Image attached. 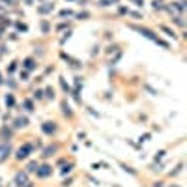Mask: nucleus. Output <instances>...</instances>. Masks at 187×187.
Segmentation results:
<instances>
[{
    "mask_svg": "<svg viewBox=\"0 0 187 187\" xmlns=\"http://www.w3.org/2000/svg\"><path fill=\"white\" fill-rule=\"evenodd\" d=\"M15 184H17V187L28 185V174H26V172H19V174L15 176Z\"/></svg>",
    "mask_w": 187,
    "mask_h": 187,
    "instance_id": "f03ea898",
    "label": "nucleus"
},
{
    "mask_svg": "<svg viewBox=\"0 0 187 187\" xmlns=\"http://www.w3.org/2000/svg\"><path fill=\"white\" fill-rule=\"evenodd\" d=\"M4 2H10V4H13V2H15V0H4Z\"/></svg>",
    "mask_w": 187,
    "mask_h": 187,
    "instance_id": "dca6fc26",
    "label": "nucleus"
},
{
    "mask_svg": "<svg viewBox=\"0 0 187 187\" xmlns=\"http://www.w3.org/2000/svg\"><path fill=\"white\" fill-rule=\"evenodd\" d=\"M41 129H43V131H45V133H49V135H51V133H54L56 126H54V124H52V122H45V124H43V126H41Z\"/></svg>",
    "mask_w": 187,
    "mask_h": 187,
    "instance_id": "39448f33",
    "label": "nucleus"
},
{
    "mask_svg": "<svg viewBox=\"0 0 187 187\" xmlns=\"http://www.w3.org/2000/svg\"><path fill=\"white\" fill-rule=\"evenodd\" d=\"M69 170H71V165H68V167H66V168H64V170H62V174H68V172H69Z\"/></svg>",
    "mask_w": 187,
    "mask_h": 187,
    "instance_id": "4468645a",
    "label": "nucleus"
},
{
    "mask_svg": "<svg viewBox=\"0 0 187 187\" xmlns=\"http://www.w3.org/2000/svg\"><path fill=\"white\" fill-rule=\"evenodd\" d=\"M6 105H13V96H11V93H8V96H6Z\"/></svg>",
    "mask_w": 187,
    "mask_h": 187,
    "instance_id": "9b49d317",
    "label": "nucleus"
},
{
    "mask_svg": "<svg viewBox=\"0 0 187 187\" xmlns=\"http://www.w3.org/2000/svg\"><path fill=\"white\" fill-rule=\"evenodd\" d=\"M36 167H38V163H36V161H34V163H30V165H28V172H34V170H38Z\"/></svg>",
    "mask_w": 187,
    "mask_h": 187,
    "instance_id": "f8f14e48",
    "label": "nucleus"
},
{
    "mask_svg": "<svg viewBox=\"0 0 187 187\" xmlns=\"http://www.w3.org/2000/svg\"><path fill=\"white\" fill-rule=\"evenodd\" d=\"M133 2H137V4H139V6H142V0H133Z\"/></svg>",
    "mask_w": 187,
    "mask_h": 187,
    "instance_id": "2eb2a0df",
    "label": "nucleus"
},
{
    "mask_svg": "<svg viewBox=\"0 0 187 187\" xmlns=\"http://www.w3.org/2000/svg\"><path fill=\"white\" fill-rule=\"evenodd\" d=\"M24 68H26V69H34V68H36V62H34L32 58H26V60H24Z\"/></svg>",
    "mask_w": 187,
    "mask_h": 187,
    "instance_id": "0eeeda50",
    "label": "nucleus"
},
{
    "mask_svg": "<svg viewBox=\"0 0 187 187\" xmlns=\"http://www.w3.org/2000/svg\"><path fill=\"white\" fill-rule=\"evenodd\" d=\"M0 135H2V139H4V140H6V139H10V137H11V131H10V129H6V127H4L2 131H0Z\"/></svg>",
    "mask_w": 187,
    "mask_h": 187,
    "instance_id": "6e6552de",
    "label": "nucleus"
},
{
    "mask_svg": "<svg viewBox=\"0 0 187 187\" xmlns=\"http://www.w3.org/2000/svg\"><path fill=\"white\" fill-rule=\"evenodd\" d=\"M52 172V168L49 167V165H43V167H38V176L39 178H47L49 174Z\"/></svg>",
    "mask_w": 187,
    "mask_h": 187,
    "instance_id": "20e7f679",
    "label": "nucleus"
},
{
    "mask_svg": "<svg viewBox=\"0 0 187 187\" xmlns=\"http://www.w3.org/2000/svg\"><path fill=\"white\" fill-rule=\"evenodd\" d=\"M0 84H2V81H0Z\"/></svg>",
    "mask_w": 187,
    "mask_h": 187,
    "instance_id": "a211bd4d",
    "label": "nucleus"
},
{
    "mask_svg": "<svg viewBox=\"0 0 187 187\" xmlns=\"http://www.w3.org/2000/svg\"><path fill=\"white\" fill-rule=\"evenodd\" d=\"M26 124H28V118H17L15 120V126L17 127H24Z\"/></svg>",
    "mask_w": 187,
    "mask_h": 187,
    "instance_id": "423d86ee",
    "label": "nucleus"
},
{
    "mask_svg": "<svg viewBox=\"0 0 187 187\" xmlns=\"http://www.w3.org/2000/svg\"><path fill=\"white\" fill-rule=\"evenodd\" d=\"M51 10H52V4H47V6L38 8V11H39V13H47V11H51Z\"/></svg>",
    "mask_w": 187,
    "mask_h": 187,
    "instance_id": "1a4fd4ad",
    "label": "nucleus"
},
{
    "mask_svg": "<svg viewBox=\"0 0 187 187\" xmlns=\"http://www.w3.org/2000/svg\"><path fill=\"white\" fill-rule=\"evenodd\" d=\"M30 152H32V144H24V146H21V148L17 150V159H26Z\"/></svg>",
    "mask_w": 187,
    "mask_h": 187,
    "instance_id": "f257e3e1",
    "label": "nucleus"
},
{
    "mask_svg": "<svg viewBox=\"0 0 187 187\" xmlns=\"http://www.w3.org/2000/svg\"><path fill=\"white\" fill-rule=\"evenodd\" d=\"M54 152H56V146H49V148L45 150V154H43V155H45V157H49V155H52Z\"/></svg>",
    "mask_w": 187,
    "mask_h": 187,
    "instance_id": "9d476101",
    "label": "nucleus"
},
{
    "mask_svg": "<svg viewBox=\"0 0 187 187\" xmlns=\"http://www.w3.org/2000/svg\"><path fill=\"white\" fill-rule=\"evenodd\" d=\"M24 107H26V110H34V109H32V101H30V99L24 101Z\"/></svg>",
    "mask_w": 187,
    "mask_h": 187,
    "instance_id": "ddd939ff",
    "label": "nucleus"
},
{
    "mask_svg": "<svg viewBox=\"0 0 187 187\" xmlns=\"http://www.w3.org/2000/svg\"><path fill=\"white\" fill-rule=\"evenodd\" d=\"M0 34H2V28H0Z\"/></svg>",
    "mask_w": 187,
    "mask_h": 187,
    "instance_id": "f3484780",
    "label": "nucleus"
},
{
    "mask_svg": "<svg viewBox=\"0 0 187 187\" xmlns=\"http://www.w3.org/2000/svg\"><path fill=\"white\" fill-rule=\"evenodd\" d=\"M10 154H11L10 144H0V163H2V161H6V159L10 157Z\"/></svg>",
    "mask_w": 187,
    "mask_h": 187,
    "instance_id": "7ed1b4c3",
    "label": "nucleus"
}]
</instances>
